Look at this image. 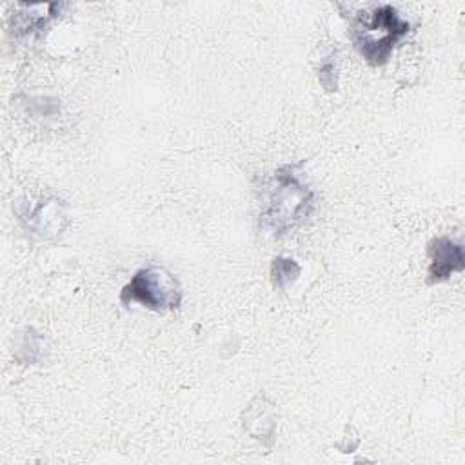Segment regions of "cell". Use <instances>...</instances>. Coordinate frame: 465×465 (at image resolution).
I'll use <instances>...</instances> for the list:
<instances>
[{"mask_svg":"<svg viewBox=\"0 0 465 465\" xmlns=\"http://www.w3.org/2000/svg\"><path fill=\"white\" fill-rule=\"evenodd\" d=\"M25 229L42 240L58 236L69 223L67 205L58 198H45L25 218Z\"/></svg>","mask_w":465,"mask_h":465,"instance_id":"5b68a950","label":"cell"},{"mask_svg":"<svg viewBox=\"0 0 465 465\" xmlns=\"http://www.w3.org/2000/svg\"><path fill=\"white\" fill-rule=\"evenodd\" d=\"M60 11L58 4H20L18 11L13 15L15 33H31L45 25Z\"/></svg>","mask_w":465,"mask_h":465,"instance_id":"52a82bcc","label":"cell"},{"mask_svg":"<svg viewBox=\"0 0 465 465\" xmlns=\"http://www.w3.org/2000/svg\"><path fill=\"white\" fill-rule=\"evenodd\" d=\"M243 429L260 443L269 445L276 432V407L274 403L260 394L242 412Z\"/></svg>","mask_w":465,"mask_h":465,"instance_id":"8992f818","label":"cell"},{"mask_svg":"<svg viewBox=\"0 0 465 465\" xmlns=\"http://www.w3.org/2000/svg\"><path fill=\"white\" fill-rule=\"evenodd\" d=\"M302 272V267L298 265L296 260L292 258H285V256H278L272 260L271 263V280H272V285L276 289H287L289 285H292L298 276Z\"/></svg>","mask_w":465,"mask_h":465,"instance_id":"ba28073f","label":"cell"},{"mask_svg":"<svg viewBox=\"0 0 465 465\" xmlns=\"http://www.w3.org/2000/svg\"><path fill=\"white\" fill-rule=\"evenodd\" d=\"M318 80L322 82V85L327 91H336L338 80H336V60L332 56H329L327 60H323L318 67Z\"/></svg>","mask_w":465,"mask_h":465,"instance_id":"30bf717a","label":"cell"},{"mask_svg":"<svg viewBox=\"0 0 465 465\" xmlns=\"http://www.w3.org/2000/svg\"><path fill=\"white\" fill-rule=\"evenodd\" d=\"M44 340L38 332H35L33 329H25L24 336H22V343L18 347L20 351V360L22 361H29L35 363L44 356Z\"/></svg>","mask_w":465,"mask_h":465,"instance_id":"9c48e42d","label":"cell"},{"mask_svg":"<svg viewBox=\"0 0 465 465\" xmlns=\"http://www.w3.org/2000/svg\"><path fill=\"white\" fill-rule=\"evenodd\" d=\"M411 24L385 4L361 13L352 25V42L360 54L372 65H383L396 44L409 33Z\"/></svg>","mask_w":465,"mask_h":465,"instance_id":"7a4b0ae2","label":"cell"},{"mask_svg":"<svg viewBox=\"0 0 465 465\" xmlns=\"http://www.w3.org/2000/svg\"><path fill=\"white\" fill-rule=\"evenodd\" d=\"M429 283H440L450 278L454 272H461L465 267V254L460 242L449 236H438L429 243Z\"/></svg>","mask_w":465,"mask_h":465,"instance_id":"277c9868","label":"cell"},{"mask_svg":"<svg viewBox=\"0 0 465 465\" xmlns=\"http://www.w3.org/2000/svg\"><path fill=\"white\" fill-rule=\"evenodd\" d=\"M314 207V191L292 165L280 167L265 189L260 222L276 236L302 223Z\"/></svg>","mask_w":465,"mask_h":465,"instance_id":"6da1fadb","label":"cell"},{"mask_svg":"<svg viewBox=\"0 0 465 465\" xmlns=\"http://www.w3.org/2000/svg\"><path fill=\"white\" fill-rule=\"evenodd\" d=\"M120 302L124 305L140 303L151 311H173L182 303V287L174 274L158 265H149L134 272L122 287Z\"/></svg>","mask_w":465,"mask_h":465,"instance_id":"3957f363","label":"cell"}]
</instances>
